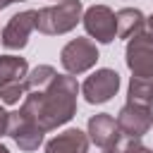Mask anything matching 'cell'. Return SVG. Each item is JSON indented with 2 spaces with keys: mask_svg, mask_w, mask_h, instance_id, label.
I'll use <instances>...</instances> for the list:
<instances>
[{
  "mask_svg": "<svg viewBox=\"0 0 153 153\" xmlns=\"http://www.w3.org/2000/svg\"><path fill=\"white\" fill-rule=\"evenodd\" d=\"M81 14V2L79 0H60L57 5L43 7L36 12V29L48 36L67 33L76 26Z\"/></svg>",
  "mask_w": 153,
  "mask_h": 153,
  "instance_id": "obj_2",
  "label": "cell"
},
{
  "mask_svg": "<svg viewBox=\"0 0 153 153\" xmlns=\"http://www.w3.org/2000/svg\"><path fill=\"white\" fill-rule=\"evenodd\" d=\"M0 153H10V151H7V148H5L2 143H0Z\"/></svg>",
  "mask_w": 153,
  "mask_h": 153,
  "instance_id": "obj_21",
  "label": "cell"
},
{
  "mask_svg": "<svg viewBox=\"0 0 153 153\" xmlns=\"http://www.w3.org/2000/svg\"><path fill=\"white\" fill-rule=\"evenodd\" d=\"M96 60H98V48L88 38H74L60 53V62L67 74H81V72L91 69L96 65Z\"/></svg>",
  "mask_w": 153,
  "mask_h": 153,
  "instance_id": "obj_3",
  "label": "cell"
},
{
  "mask_svg": "<svg viewBox=\"0 0 153 153\" xmlns=\"http://www.w3.org/2000/svg\"><path fill=\"white\" fill-rule=\"evenodd\" d=\"M120 153H153L151 148H146V146H141L139 143V139H129L122 148H120Z\"/></svg>",
  "mask_w": 153,
  "mask_h": 153,
  "instance_id": "obj_17",
  "label": "cell"
},
{
  "mask_svg": "<svg viewBox=\"0 0 153 153\" xmlns=\"http://www.w3.org/2000/svg\"><path fill=\"white\" fill-rule=\"evenodd\" d=\"M120 136H122V131H120L117 120H115L112 115L100 112V115H93V117L88 120V139H91L96 146H100V148L117 146V143H120Z\"/></svg>",
  "mask_w": 153,
  "mask_h": 153,
  "instance_id": "obj_10",
  "label": "cell"
},
{
  "mask_svg": "<svg viewBox=\"0 0 153 153\" xmlns=\"http://www.w3.org/2000/svg\"><path fill=\"white\" fill-rule=\"evenodd\" d=\"M117 127L127 139H141L151 127H153V112L151 105H139V103H127L120 115H117Z\"/></svg>",
  "mask_w": 153,
  "mask_h": 153,
  "instance_id": "obj_4",
  "label": "cell"
},
{
  "mask_svg": "<svg viewBox=\"0 0 153 153\" xmlns=\"http://www.w3.org/2000/svg\"><path fill=\"white\" fill-rule=\"evenodd\" d=\"M127 67L131 74H153V33H136L127 45Z\"/></svg>",
  "mask_w": 153,
  "mask_h": 153,
  "instance_id": "obj_7",
  "label": "cell"
},
{
  "mask_svg": "<svg viewBox=\"0 0 153 153\" xmlns=\"http://www.w3.org/2000/svg\"><path fill=\"white\" fill-rule=\"evenodd\" d=\"M84 26L98 43H110L117 36V14L105 5H93L84 14Z\"/></svg>",
  "mask_w": 153,
  "mask_h": 153,
  "instance_id": "obj_5",
  "label": "cell"
},
{
  "mask_svg": "<svg viewBox=\"0 0 153 153\" xmlns=\"http://www.w3.org/2000/svg\"><path fill=\"white\" fill-rule=\"evenodd\" d=\"M7 134L17 141V146L22 151H36L43 141V129L38 124H33L22 110L19 112H10V127Z\"/></svg>",
  "mask_w": 153,
  "mask_h": 153,
  "instance_id": "obj_8",
  "label": "cell"
},
{
  "mask_svg": "<svg viewBox=\"0 0 153 153\" xmlns=\"http://www.w3.org/2000/svg\"><path fill=\"white\" fill-rule=\"evenodd\" d=\"M103 153H120V146H110V148H103Z\"/></svg>",
  "mask_w": 153,
  "mask_h": 153,
  "instance_id": "obj_19",
  "label": "cell"
},
{
  "mask_svg": "<svg viewBox=\"0 0 153 153\" xmlns=\"http://www.w3.org/2000/svg\"><path fill=\"white\" fill-rule=\"evenodd\" d=\"M45 153H88V136L79 129H67L48 141Z\"/></svg>",
  "mask_w": 153,
  "mask_h": 153,
  "instance_id": "obj_11",
  "label": "cell"
},
{
  "mask_svg": "<svg viewBox=\"0 0 153 153\" xmlns=\"http://www.w3.org/2000/svg\"><path fill=\"white\" fill-rule=\"evenodd\" d=\"M10 2H17V0H10Z\"/></svg>",
  "mask_w": 153,
  "mask_h": 153,
  "instance_id": "obj_22",
  "label": "cell"
},
{
  "mask_svg": "<svg viewBox=\"0 0 153 153\" xmlns=\"http://www.w3.org/2000/svg\"><path fill=\"white\" fill-rule=\"evenodd\" d=\"M7 127H10V112L5 108H0V136L7 134Z\"/></svg>",
  "mask_w": 153,
  "mask_h": 153,
  "instance_id": "obj_18",
  "label": "cell"
},
{
  "mask_svg": "<svg viewBox=\"0 0 153 153\" xmlns=\"http://www.w3.org/2000/svg\"><path fill=\"white\" fill-rule=\"evenodd\" d=\"M146 26V19L139 10L134 7H124L117 12V38H134L136 33H141Z\"/></svg>",
  "mask_w": 153,
  "mask_h": 153,
  "instance_id": "obj_12",
  "label": "cell"
},
{
  "mask_svg": "<svg viewBox=\"0 0 153 153\" xmlns=\"http://www.w3.org/2000/svg\"><path fill=\"white\" fill-rule=\"evenodd\" d=\"M55 76H57V72L50 67V65H38L31 74H26V88L29 91H45L53 81H55Z\"/></svg>",
  "mask_w": 153,
  "mask_h": 153,
  "instance_id": "obj_15",
  "label": "cell"
},
{
  "mask_svg": "<svg viewBox=\"0 0 153 153\" xmlns=\"http://www.w3.org/2000/svg\"><path fill=\"white\" fill-rule=\"evenodd\" d=\"M26 81H12V84H5V86H0V100L2 103H7V105H14V103H19V98H24L26 96Z\"/></svg>",
  "mask_w": 153,
  "mask_h": 153,
  "instance_id": "obj_16",
  "label": "cell"
},
{
  "mask_svg": "<svg viewBox=\"0 0 153 153\" xmlns=\"http://www.w3.org/2000/svg\"><path fill=\"white\" fill-rule=\"evenodd\" d=\"M7 5H10V0H0V10H2V7H7Z\"/></svg>",
  "mask_w": 153,
  "mask_h": 153,
  "instance_id": "obj_20",
  "label": "cell"
},
{
  "mask_svg": "<svg viewBox=\"0 0 153 153\" xmlns=\"http://www.w3.org/2000/svg\"><path fill=\"white\" fill-rule=\"evenodd\" d=\"M129 103L139 105H151L153 103V74H141L131 76L129 81Z\"/></svg>",
  "mask_w": 153,
  "mask_h": 153,
  "instance_id": "obj_13",
  "label": "cell"
},
{
  "mask_svg": "<svg viewBox=\"0 0 153 153\" xmlns=\"http://www.w3.org/2000/svg\"><path fill=\"white\" fill-rule=\"evenodd\" d=\"M36 29V12L33 10H24L19 14H14L7 26L2 29V45L7 50H19L26 45L29 33Z\"/></svg>",
  "mask_w": 153,
  "mask_h": 153,
  "instance_id": "obj_9",
  "label": "cell"
},
{
  "mask_svg": "<svg viewBox=\"0 0 153 153\" xmlns=\"http://www.w3.org/2000/svg\"><path fill=\"white\" fill-rule=\"evenodd\" d=\"M26 76V60L14 57V55H2L0 57V86L22 81Z\"/></svg>",
  "mask_w": 153,
  "mask_h": 153,
  "instance_id": "obj_14",
  "label": "cell"
},
{
  "mask_svg": "<svg viewBox=\"0 0 153 153\" xmlns=\"http://www.w3.org/2000/svg\"><path fill=\"white\" fill-rule=\"evenodd\" d=\"M120 88V74L115 69H98L93 72L84 84H81V93L88 103H105L110 100Z\"/></svg>",
  "mask_w": 153,
  "mask_h": 153,
  "instance_id": "obj_6",
  "label": "cell"
},
{
  "mask_svg": "<svg viewBox=\"0 0 153 153\" xmlns=\"http://www.w3.org/2000/svg\"><path fill=\"white\" fill-rule=\"evenodd\" d=\"M76 91H79V86L72 74H57L55 81L45 91H31L24 98L22 112L33 124H38L43 131L55 129L74 117Z\"/></svg>",
  "mask_w": 153,
  "mask_h": 153,
  "instance_id": "obj_1",
  "label": "cell"
}]
</instances>
